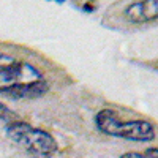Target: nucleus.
Masks as SVG:
<instances>
[{
	"instance_id": "f257e3e1",
	"label": "nucleus",
	"mask_w": 158,
	"mask_h": 158,
	"mask_svg": "<svg viewBox=\"0 0 158 158\" xmlns=\"http://www.w3.org/2000/svg\"><path fill=\"white\" fill-rule=\"evenodd\" d=\"M49 89L44 74L29 62L0 52V95L24 100L43 97Z\"/></svg>"
},
{
	"instance_id": "f03ea898",
	"label": "nucleus",
	"mask_w": 158,
	"mask_h": 158,
	"mask_svg": "<svg viewBox=\"0 0 158 158\" xmlns=\"http://www.w3.org/2000/svg\"><path fill=\"white\" fill-rule=\"evenodd\" d=\"M95 125L101 133L136 141V142H149L155 139V127L147 120H122L112 109H101L95 115Z\"/></svg>"
},
{
	"instance_id": "7ed1b4c3",
	"label": "nucleus",
	"mask_w": 158,
	"mask_h": 158,
	"mask_svg": "<svg viewBox=\"0 0 158 158\" xmlns=\"http://www.w3.org/2000/svg\"><path fill=\"white\" fill-rule=\"evenodd\" d=\"M6 135L13 142L35 158H51L59 149L52 135L25 122H11L6 127Z\"/></svg>"
},
{
	"instance_id": "20e7f679",
	"label": "nucleus",
	"mask_w": 158,
	"mask_h": 158,
	"mask_svg": "<svg viewBox=\"0 0 158 158\" xmlns=\"http://www.w3.org/2000/svg\"><path fill=\"white\" fill-rule=\"evenodd\" d=\"M158 16V3L155 0H147V2H136L127 6L125 18L133 24H144L156 19Z\"/></svg>"
},
{
	"instance_id": "39448f33",
	"label": "nucleus",
	"mask_w": 158,
	"mask_h": 158,
	"mask_svg": "<svg viewBox=\"0 0 158 158\" xmlns=\"http://www.w3.org/2000/svg\"><path fill=\"white\" fill-rule=\"evenodd\" d=\"M120 158H158L156 149H149L144 152H127Z\"/></svg>"
},
{
	"instance_id": "423d86ee",
	"label": "nucleus",
	"mask_w": 158,
	"mask_h": 158,
	"mask_svg": "<svg viewBox=\"0 0 158 158\" xmlns=\"http://www.w3.org/2000/svg\"><path fill=\"white\" fill-rule=\"evenodd\" d=\"M13 117H15V112L3 103H0V120H11Z\"/></svg>"
}]
</instances>
